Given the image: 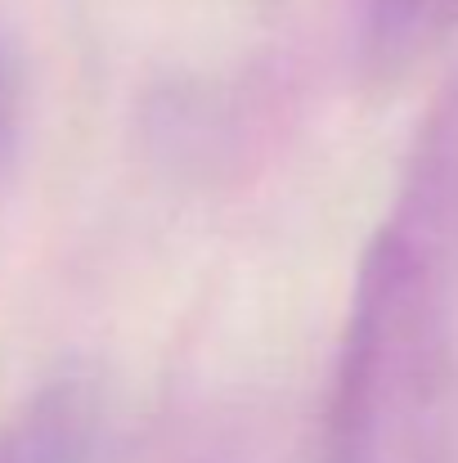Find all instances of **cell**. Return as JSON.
Segmentation results:
<instances>
[{
  "label": "cell",
  "instance_id": "3957f363",
  "mask_svg": "<svg viewBox=\"0 0 458 463\" xmlns=\"http://www.w3.org/2000/svg\"><path fill=\"white\" fill-rule=\"evenodd\" d=\"M458 32V0H364V63L378 77L418 68Z\"/></svg>",
  "mask_w": 458,
  "mask_h": 463
},
{
  "label": "cell",
  "instance_id": "7a4b0ae2",
  "mask_svg": "<svg viewBox=\"0 0 458 463\" xmlns=\"http://www.w3.org/2000/svg\"><path fill=\"white\" fill-rule=\"evenodd\" d=\"M104 432V396L86 373H59L0 423V463H90Z\"/></svg>",
  "mask_w": 458,
  "mask_h": 463
},
{
  "label": "cell",
  "instance_id": "6da1fadb",
  "mask_svg": "<svg viewBox=\"0 0 458 463\" xmlns=\"http://www.w3.org/2000/svg\"><path fill=\"white\" fill-rule=\"evenodd\" d=\"M454 216L458 104L360 261L328 414V463H445Z\"/></svg>",
  "mask_w": 458,
  "mask_h": 463
},
{
  "label": "cell",
  "instance_id": "277c9868",
  "mask_svg": "<svg viewBox=\"0 0 458 463\" xmlns=\"http://www.w3.org/2000/svg\"><path fill=\"white\" fill-rule=\"evenodd\" d=\"M23 145V54L0 32V180L14 171Z\"/></svg>",
  "mask_w": 458,
  "mask_h": 463
}]
</instances>
